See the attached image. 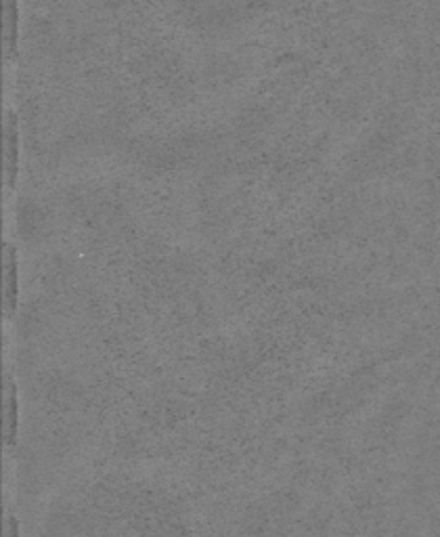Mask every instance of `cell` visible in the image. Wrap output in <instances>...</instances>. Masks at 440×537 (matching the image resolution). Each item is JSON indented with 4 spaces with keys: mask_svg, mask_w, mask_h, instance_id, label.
<instances>
[{
    "mask_svg": "<svg viewBox=\"0 0 440 537\" xmlns=\"http://www.w3.org/2000/svg\"><path fill=\"white\" fill-rule=\"evenodd\" d=\"M7 11H9V57H13L15 51H17V22H20L17 0H9Z\"/></svg>",
    "mask_w": 440,
    "mask_h": 537,
    "instance_id": "277c9868",
    "label": "cell"
},
{
    "mask_svg": "<svg viewBox=\"0 0 440 537\" xmlns=\"http://www.w3.org/2000/svg\"><path fill=\"white\" fill-rule=\"evenodd\" d=\"M7 420H9V430H7V441L13 447L15 445V437H17V384L11 372H7Z\"/></svg>",
    "mask_w": 440,
    "mask_h": 537,
    "instance_id": "3957f363",
    "label": "cell"
},
{
    "mask_svg": "<svg viewBox=\"0 0 440 537\" xmlns=\"http://www.w3.org/2000/svg\"><path fill=\"white\" fill-rule=\"evenodd\" d=\"M17 149H20L17 114L9 105L7 107V181H9V187H13L15 179H17Z\"/></svg>",
    "mask_w": 440,
    "mask_h": 537,
    "instance_id": "6da1fadb",
    "label": "cell"
},
{
    "mask_svg": "<svg viewBox=\"0 0 440 537\" xmlns=\"http://www.w3.org/2000/svg\"><path fill=\"white\" fill-rule=\"evenodd\" d=\"M9 537H20V524L13 514L9 516Z\"/></svg>",
    "mask_w": 440,
    "mask_h": 537,
    "instance_id": "5b68a950",
    "label": "cell"
},
{
    "mask_svg": "<svg viewBox=\"0 0 440 537\" xmlns=\"http://www.w3.org/2000/svg\"><path fill=\"white\" fill-rule=\"evenodd\" d=\"M7 250V288H5V301H7V311L13 315L15 305H17V248L13 241L5 243Z\"/></svg>",
    "mask_w": 440,
    "mask_h": 537,
    "instance_id": "7a4b0ae2",
    "label": "cell"
}]
</instances>
